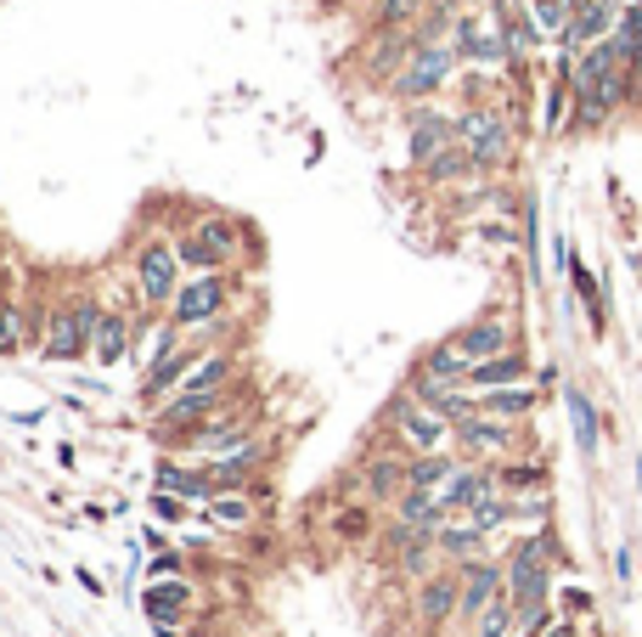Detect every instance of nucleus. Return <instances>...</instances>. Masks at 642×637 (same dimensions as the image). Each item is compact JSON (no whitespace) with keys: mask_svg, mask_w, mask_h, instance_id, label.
<instances>
[{"mask_svg":"<svg viewBox=\"0 0 642 637\" xmlns=\"http://www.w3.org/2000/svg\"><path fill=\"white\" fill-rule=\"evenodd\" d=\"M480 400H485V412L490 418H530L535 412V389L530 384H501V389H480Z\"/></svg>","mask_w":642,"mask_h":637,"instance_id":"nucleus-21","label":"nucleus"},{"mask_svg":"<svg viewBox=\"0 0 642 637\" xmlns=\"http://www.w3.org/2000/svg\"><path fill=\"white\" fill-rule=\"evenodd\" d=\"M457 142H462V136H457V119L428 113V108L412 119V164H417V170H423L428 158H439L446 147H457Z\"/></svg>","mask_w":642,"mask_h":637,"instance_id":"nucleus-15","label":"nucleus"},{"mask_svg":"<svg viewBox=\"0 0 642 637\" xmlns=\"http://www.w3.org/2000/svg\"><path fill=\"white\" fill-rule=\"evenodd\" d=\"M361 530H366L361 514H338V536H361Z\"/></svg>","mask_w":642,"mask_h":637,"instance_id":"nucleus-33","label":"nucleus"},{"mask_svg":"<svg viewBox=\"0 0 642 637\" xmlns=\"http://www.w3.org/2000/svg\"><path fill=\"white\" fill-rule=\"evenodd\" d=\"M361 480H366L372 496H395V491H405V462H395V457H372Z\"/></svg>","mask_w":642,"mask_h":637,"instance_id":"nucleus-26","label":"nucleus"},{"mask_svg":"<svg viewBox=\"0 0 642 637\" xmlns=\"http://www.w3.org/2000/svg\"><path fill=\"white\" fill-rule=\"evenodd\" d=\"M637 7H642V0H637Z\"/></svg>","mask_w":642,"mask_h":637,"instance_id":"nucleus-37","label":"nucleus"},{"mask_svg":"<svg viewBox=\"0 0 642 637\" xmlns=\"http://www.w3.org/2000/svg\"><path fill=\"white\" fill-rule=\"evenodd\" d=\"M130 345H135V322H130L124 311H113V305H101V322H96L90 356H96L101 366H119V361L130 356Z\"/></svg>","mask_w":642,"mask_h":637,"instance_id":"nucleus-14","label":"nucleus"},{"mask_svg":"<svg viewBox=\"0 0 642 637\" xmlns=\"http://www.w3.org/2000/svg\"><path fill=\"white\" fill-rule=\"evenodd\" d=\"M175 249H181V265H186V272H220V265H215V254L203 249V243L192 238V231H181V238H175Z\"/></svg>","mask_w":642,"mask_h":637,"instance_id":"nucleus-31","label":"nucleus"},{"mask_svg":"<svg viewBox=\"0 0 642 637\" xmlns=\"http://www.w3.org/2000/svg\"><path fill=\"white\" fill-rule=\"evenodd\" d=\"M637 485H642V457H637Z\"/></svg>","mask_w":642,"mask_h":637,"instance_id":"nucleus-35","label":"nucleus"},{"mask_svg":"<svg viewBox=\"0 0 642 637\" xmlns=\"http://www.w3.org/2000/svg\"><path fill=\"white\" fill-rule=\"evenodd\" d=\"M220 311H226V277L220 272H197L192 283H181L175 299H169V322H175L181 333L209 327Z\"/></svg>","mask_w":642,"mask_h":637,"instance_id":"nucleus-8","label":"nucleus"},{"mask_svg":"<svg viewBox=\"0 0 642 637\" xmlns=\"http://www.w3.org/2000/svg\"><path fill=\"white\" fill-rule=\"evenodd\" d=\"M34 327H46V316L28 311V299H12V305L0 311V356H17L34 339Z\"/></svg>","mask_w":642,"mask_h":637,"instance_id":"nucleus-19","label":"nucleus"},{"mask_svg":"<svg viewBox=\"0 0 642 637\" xmlns=\"http://www.w3.org/2000/svg\"><path fill=\"white\" fill-rule=\"evenodd\" d=\"M637 108H642V80H637Z\"/></svg>","mask_w":642,"mask_h":637,"instance_id":"nucleus-36","label":"nucleus"},{"mask_svg":"<svg viewBox=\"0 0 642 637\" xmlns=\"http://www.w3.org/2000/svg\"><path fill=\"white\" fill-rule=\"evenodd\" d=\"M7 305H12V272L0 265V311H7Z\"/></svg>","mask_w":642,"mask_h":637,"instance_id":"nucleus-34","label":"nucleus"},{"mask_svg":"<svg viewBox=\"0 0 642 637\" xmlns=\"http://www.w3.org/2000/svg\"><path fill=\"white\" fill-rule=\"evenodd\" d=\"M96 322H101V305H96V299H85V293L51 305L46 311V327H40V356L46 361H80V356H90Z\"/></svg>","mask_w":642,"mask_h":637,"instance_id":"nucleus-1","label":"nucleus"},{"mask_svg":"<svg viewBox=\"0 0 642 637\" xmlns=\"http://www.w3.org/2000/svg\"><path fill=\"white\" fill-rule=\"evenodd\" d=\"M451 345H457L473 366H480V361H490V356H501V350H513V322H507L501 311H485V316H473L468 327H457Z\"/></svg>","mask_w":642,"mask_h":637,"instance_id":"nucleus-10","label":"nucleus"},{"mask_svg":"<svg viewBox=\"0 0 642 637\" xmlns=\"http://www.w3.org/2000/svg\"><path fill=\"white\" fill-rule=\"evenodd\" d=\"M496 480H501L507 491H519V485H541V468H524V462H519V468H501Z\"/></svg>","mask_w":642,"mask_h":637,"instance_id":"nucleus-32","label":"nucleus"},{"mask_svg":"<svg viewBox=\"0 0 642 637\" xmlns=\"http://www.w3.org/2000/svg\"><path fill=\"white\" fill-rule=\"evenodd\" d=\"M480 164H473V153L457 142V147H446L439 158H428L423 164V181H434V187H451V181H462V176H473Z\"/></svg>","mask_w":642,"mask_h":637,"instance_id":"nucleus-24","label":"nucleus"},{"mask_svg":"<svg viewBox=\"0 0 642 637\" xmlns=\"http://www.w3.org/2000/svg\"><path fill=\"white\" fill-rule=\"evenodd\" d=\"M192 238H197L203 249L215 254V265H220V272H226V265H231L237 254H243V226H237L231 215H203V220L192 226Z\"/></svg>","mask_w":642,"mask_h":637,"instance_id":"nucleus-16","label":"nucleus"},{"mask_svg":"<svg viewBox=\"0 0 642 637\" xmlns=\"http://www.w3.org/2000/svg\"><path fill=\"white\" fill-rule=\"evenodd\" d=\"M209 519H215V525H249L254 508H249L243 496H226V491H220V496H209Z\"/></svg>","mask_w":642,"mask_h":637,"instance_id":"nucleus-29","label":"nucleus"},{"mask_svg":"<svg viewBox=\"0 0 642 637\" xmlns=\"http://www.w3.org/2000/svg\"><path fill=\"white\" fill-rule=\"evenodd\" d=\"M569 277H574V288L586 293V316H592V327H603V293H597V283H592V272L581 260H569Z\"/></svg>","mask_w":642,"mask_h":637,"instance_id":"nucleus-30","label":"nucleus"},{"mask_svg":"<svg viewBox=\"0 0 642 637\" xmlns=\"http://www.w3.org/2000/svg\"><path fill=\"white\" fill-rule=\"evenodd\" d=\"M524 373H530L524 350H501V356H490V361L473 366L468 384H473V389H501V384H524Z\"/></svg>","mask_w":642,"mask_h":637,"instance_id":"nucleus-18","label":"nucleus"},{"mask_svg":"<svg viewBox=\"0 0 642 637\" xmlns=\"http://www.w3.org/2000/svg\"><path fill=\"white\" fill-rule=\"evenodd\" d=\"M513 626H519V603L501 592L496 603H485V610H480V621H473V637H507Z\"/></svg>","mask_w":642,"mask_h":637,"instance_id":"nucleus-25","label":"nucleus"},{"mask_svg":"<svg viewBox=\"0 0 642 637\" xmlns=\"http://www.w3.org/2000/svg\"><path fill=\"white\" fill-rule=\"evenodd\" d=\"M423 17V0H378L372 7V23L378 28H400V23H417Z\"/></svg>","mask_w":642,"mask_h":637,"instance_id":"nucleus-28","label":"nucleus"},{"mask_svg":"<svg viewBox=\"0 0 642 637\" xmlns=\"http://www.w3.org/2000/svg\"><path fill=\"white\" fill-rule=\"evenodd\" d=\"M553 530H535L530 542L513 548V558H507V598L519 603V610H535V603H547L553 592Z\"/></svg>","mask_w":642,"mask_h":637,"instance_id":"nucleus-2","label":"nucleus"},{"mask_svg":"<svg viewBox=\"0 0 642 637\" xmlns=\"http://www.w3.org/2000/svg\"><path fill=\"white\" fill-rule=\"evenodd\" d=\"M457 136H462V147L473 153L480 170H501V164L513 158V124H507V113H496V108L468 103L457 113Z\"/></svg>","mask_w":642,"mask_h":637,"instance_id":"nucleus-6","label":"nucleus"},{"mask_svg":"<svg viewBox=\"0 0 642 637\" xmlns=\"http://www.w3.org/2000/svg\"><path fill=\"white\" fill-rule=\"evenodd\" d=\"M412 610H417L423 626H446V621L462 610V569H457V576H423Z\"/></svg>","mask_w":642,"mask_h":637,"instance_id":"nucleus-13","label":"nucleus"},{"mask_svg":"<svg viewBox=\"0 0 642 637\" xmlns=\"http://www.w3.org/2000/svg\"><path fill=\"white\" fill-rule=\"evenodd\" d=\"M507 592V569L501 564H490V558H473V564H462V621H480V610L485 603H496Z\"/></svg>","mask_w":642,"mask_h":637,"instance_id":"nucleus-12","label":"nucleus"},{"mask_svg":"<svg viewBox=\"0 0 642 637\" xmlns=\"http://www.w3.org/2000/svg\"><path fill=\"white\" fill-rule=\"evenodd\" d=\"M485 525L480 519H462V525H439V553L446 558H457V564H473V558H485Z\"/></svg>","mask_w":642,"mask_h":637,"instance_id":"nucleus-17","label":"nucleus"},{"mask_svg":"<svg viewBox=\"0 0 642 637\" xmlns=\"http://www.w3.org/2000/svg\"><path fill=\"white\" fill-rule=\"evenodd\" d=\"M507 7H485V12H462L457 28H451V46L462 62H473V69H501V62H513V51H507V23H501Z\"/></svg>","mask_w":642,"mask_h":637,"instance_id":"nucleus-5","label":"nucleus"},{"mask_svg":"<svg viewBox=\"0 0 642 637\" xmlns=\"http://www.w3.org/2000/svg\"><path fill=\"white\" fill-rule=\"evenodd\" d=\"M186 366H192V350H186V345L175 339L169 350H158V356L147 361V378H142V389H147V395L158 400V395H163L169 384H181V378H186Z\"/></svg>","mask_w":642,"mask_h":637,"instance_id":"nucleus-20","label":"nucleus"},{"mask_svg":"<svg viewBox=\"0 0 642 637\" xmlns=\"http://www.w3.org/2000/svg\"><path fill=\"white\" fill-rule=\"evenodd\" d=\"M181 249L169 243V238H153L142 243V254H135V288H142V299L153 311H169V299L181 293Z\"/></svg>","mask_w":642,"mask_h":637,"instance_id":"nucleus-7","label":"nucleus"},{"mask_svg":"<svg viewBox=\"0 0 642 637\" xmlns=\"http://www.w3.org/2000/svg\"><path fill=\"white\" fill-rule=\"evenodd\" d=\"M564 407H569L574 446H581V452H597V412H592V395H586V389H564Z\"/></svg>","mask_w":642,"mask_h":637,"instance_id":"nucleus-22","label":"nucleus"},{"mask_svg":"<svg viewBox=\"0 0 642 637\" xmlns=\"http://www.w3.org/2000/svg\"><path fill=\"white\" fill-rule=\"evenodd\" d=\"M457 46L451 40H417V51H412V62L389 80L395 85V96L400 103H428L434 91H446L451 85V74H457Z\"/></svg>","mask_w":642,"mask_h":637,"instance_id":"nucleus-3","label":"nucleus"},{"mask_svg":"<svg viewBox=\"0 0 642 637\" xmlns=\"http://www.w3.org/2000/svg\"><path fill=\"white\" fill-rule=\"evenodd\" d=\"M451 474H457V462L446 452H423L412 468H405V491H439Z\"/></svg>","mask_w":642,"mask_h":637,"instance_id":"nucleus-23","label":"nucleus"},{"mask_svg":"<svg viewBox=\"0 0 642 637\" xmlns=\"http://www.w3.org/2000/svg\"><path fill=\"white\" fill-rule=\"evenodd\" d=\"M615 23H620V0H581V7H574V17H569V28L558 35L564 57L608 40V35H615Z\"/></svg>","mask_w":642,"mask_h":637,"instance_id":"nucleus-9","label":"nucleus"},{"mask_svg":"<svg viewBox=\"0 0 642 637\" xmlns=\"http://www.w3.org/2000/svg\"><path fill=\"white\" fill-rule=\"evenodd\" d=\"M457 446H462L468 457H507V452L519 446V429H513V418H490V412H480V418L457 423Z\"/></svg>","mask_w":642,"mask_h":637,"instance_id":"nucleus-11","label":"nucleus"},{"mask_svg":"<svg viewBox=\"0 0 642 637\" xmlns=\"http://www.w3.org/2000/svg\"><path fill=\"white\" fill-rule=\"evenodd\" d=\"M389 423H395V434H400V441L412 446L417 457H423V452H446V446L457 441V423L439 412L434 400H423L417 389H405V395L395 400V407H389Z\"/></svg>","mask_w":642,"mask_h":637,"instance_id":"nucleus-4","label":"nucleus"},{"mask_svg":"<svg viewBox=\"0 0 642 637\" xmlns=\"http://www.w3.org/2000/svg\"><path fill=\"white\" fill-rule=\"evenodd\" d=\"M158 485H169L175 496H220V485L209 480V474H181V468H158Z\"/></svg>","mask_w":642,"mask_h":637,"instance_id":"nucleus-27","label":"nucleus"}]
</instances>
